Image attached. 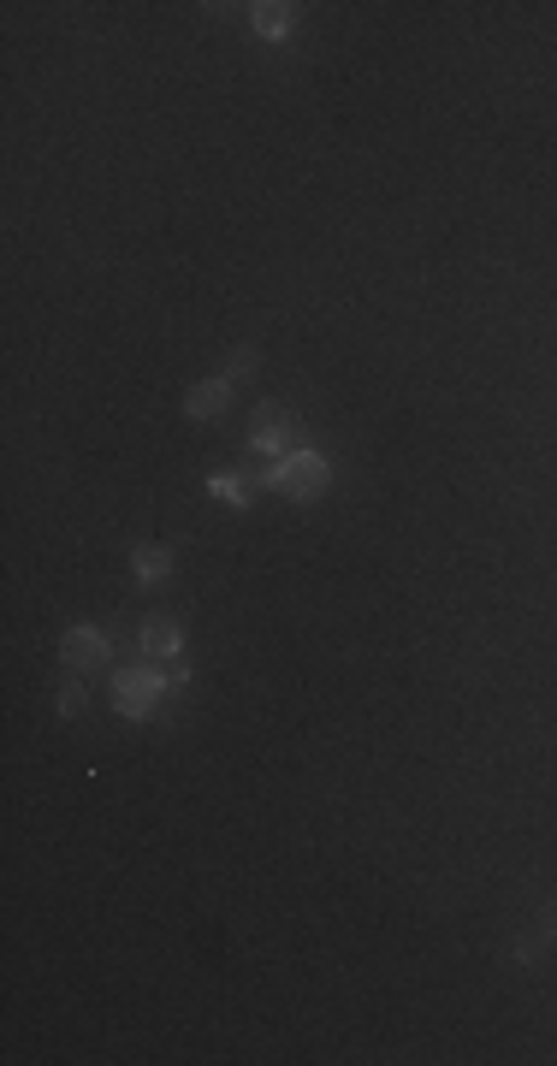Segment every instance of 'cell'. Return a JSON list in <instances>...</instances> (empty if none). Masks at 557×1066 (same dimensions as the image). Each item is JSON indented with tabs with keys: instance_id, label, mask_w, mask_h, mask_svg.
Returning <instances> with one entry per match:
<instances>
[{
	"instance_id": "cell-1",
	"label": "cell",
	"mask_w": 557,
	"mask_h": 1066,
	"mask_svg": "<svg viewBox=\"0 0 557 1066\" xmlns=\"http://www.w3.org/2000/svg\"><path fill=\"white\" fill-rule=\"evenodd\" d=\"M256 481H261V486H279L285 498H297V504H309V498H321V492H326L332 469H326V456H321V451H291L285 463L261 469Z\"/></svg>"
},
{
	"instance_id": "cell-2",
	"label": "cell",
	"mask_w": 557,
	"mask_h": 1066,
	"mask_svg": "<svg viewBox=\"0 0 557 1066\" xmlns=\"http://www.w3.org/2000/svg\"><path fill=\"white\" fill-rule=\"evenodd\" d=\"M172 681H184V670L179 676H154V670H119L114 676V706H119V718H131V723H142L154 711V699H161Z\"/></svg>"
},
{
	"instance_id": "cell-3",
	"label": "cell",
	"mask_w": 557,
	"mask_h": 1066,
	"mask_svg": "<svg viewBox=\"0 0 557 1066\" xmlns=\"http://www.w3.org/2000/svg\"><path fill=\"white\" fill-rule=\"evenodd\" d=\"M291 439H302V421L291 409H274V403H256V416H249V451L256 456H291Z\"/></svg>"
},
{
	"instance_id": "cell-4",
	"label": "cell",
	"mask_w": 557,
	"mask_h": 1066,
	"mask_svg": "<svg viewBox=\"0 0 557 1066\" xmlns=\"http://www.w3.org/2000/svg\"><path fill=\"white\" fill-rule=\"evenodd\" d=\"M107 658H114V646H107V634H95V628H66V640H60V664H66L72 676L101 670Z\"/></svg>"
},
{
	"instance_id": "cell-5",
	"label": "cell",
	"mask_w": 557,
	"mask_h": 1066,
	"mask_svg": "<svg viewBox=\"0 0 557 1066\" xmlns=\"http://www.w3.org/2000/svg\"><path fill=\"white\" fill-rule=\"evenodd\" d=\"M226 409H232V379H226V374L202 379V386L184 397V416H190V421H219Z\"/></svg>"
},
{
	"instance_id": "cell-6",
	"label": "cell",
	"mask_w": 557,
	"mask_h": 1066,
	"mask_svg": "<svg viewBox=\"0 0 557 1066\" xmlns=\"http://www.w3.org/2000/svg\"><path fill=\"white\" fill-rule=\"evenodd\" d=\"M137 640H142V652H149V658H184V628H179V616H149Z\"/></svg>"
},
{
	"instance_id": "cell-7",
	"label": "cell",
	"mask_w": 557,
	"mask_h": 1066,
	"mask_svg": "<svg viewBox=\"0 0 557 1066\" xmlns=\"http://www.w3.org/2000/svg\"><path fill=\"white\" fill-rule=\"evenodd\" d=\"M249 24H256V36L279 42V36H291L297 7H285V0H256V7H249Z\"/></svg>"
},
{
	"instance_id": "cell-8",
	"label": "cell",
	"mask_w": 557,
	"mask_h": 1066,
	"mask_svg": "<svg viewBox=\"0 0 557 1066\" xmlns=\"http://www.w3.org/2000/svg\"><path fill=\"white\" fill-rule=\"evenodd\" d=\"M131 569H137L142 586H161V581L172 575V551H167V546H137V551H131Z\"/></svg>"
},
{
	"instance_id": "cell-9",
	"label": "cell",
	"mask_w": 557,
	"mask_h": 1066,
	"mask_svg": "<svg viewBox=\"0 0 557 1066\" xmlns=\"http://www.w3.org/2000/svg\"><path fill=\"white\" fill-rule=\"evenodd\" d=\"M208 492L244 510V504H249V474H208Z\"/></svg>"
},
{
	"instance_id": "cell-10",
	"label": "cell",
	"mask_w": 557,
	"mask_h": 1066,
	"mask_svg": "<svg viewBox=\"0 0 557 1066\" xmlns=\"http://www.w3.org/2000/svg\"><path fill=\"white\" fill-rule=\"evenodd\" d=\"M261 368V356H256V344H244V349H232V362H226V379L237 386V379H256Z\"/></svg>"
},
{
	"instance_id": "cell-11",
	"label": "cell",
	"mask_w": 557,
	"mask_h": 1066,
	"mask_svg": "<svg viewBox=\"0 0 557 1066\" xmlns=\"http://www.w3.org/2000/svg\"><path fill=\"white\" fill-rule=\"evenodd\" d=\"M89 706V688L84 676H66V688H60V718H77V711Z\"/></svg>"
},
{
	"instance_id": "cell-12",
	"label": "cell",
	"mask_w": 557,
	"mask_h": 1066,
	"mask_svg": "<svg viewBox=\"0 0 557 1066\" xmlns=\"http://www.w3.org/2000/svg\"><path fill=\"white\" fill-rule=\"evenodd\" d=\"M539 936H546V943H551V936H557V901L546 906V918H539Z\"/></svg>"
}]
</instances>
